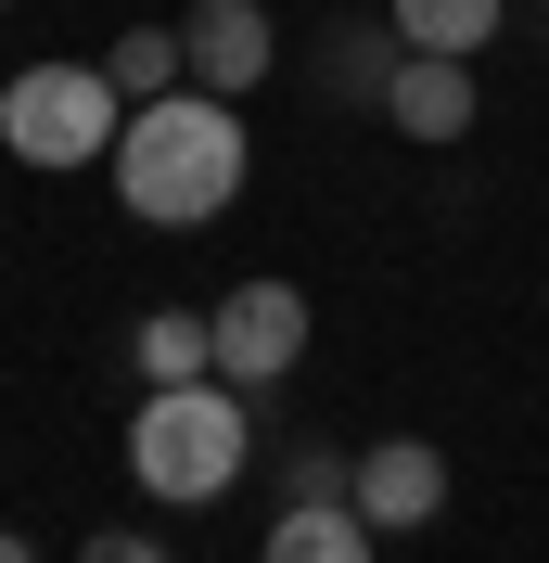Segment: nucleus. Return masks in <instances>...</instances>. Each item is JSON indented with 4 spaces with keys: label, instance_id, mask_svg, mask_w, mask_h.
Masks as SVG:
<instances>
[{
    "label": "nucleus",
    "instance_id": "nucleus-1",
    "mask_svg": "<svg viewBox=\"0 0 549 563\" xmlns=\"http://www.w3.org/2000/svg\"><path fill=\"white\" fill-rule=\"evenodd\" d=\"M115 192H128L141 231H205L217 206H243V115L217 90H167V103H128L115 129Z\"/></svg>",
    "mask_w": 549,
    "mask_h": 563
},
{
    "label": "nucleus",
    "instance_id": "nucleus-2",
    "mask_svg": "<svg viewBox=\"0 0 549 563\" xmlns=\"http://www.w3.org/2000/svg\"><path fill=\"white\" fill-rule=\"evenodd\" d=\"M243 461H256V435H243V385H141V422H128V474L141 499H217L243 487Z\"/></svg>",
    "mask_w": 549,
    "mask_h": 563
},
{
    "label": "nucleus",
    "instance_id": "nucleus-3",
    "mask_svg": "<svg viewBox=\"0 0 549 563\" xmlns=\"http://www.w3.org/2000/svg\"><path fill=\"white\" fill-rule=\"evenodd\" d=\"M115 129H128V90L103 65H26L0 90V141L26 167H90V154H115Z\"/></svg>",
    "mask_w": 549,
    "mask_h": 563
},
{
    "label": "nucleus",
    "instance_id": "nucleus-4",
    "mask_svg": "<svg viewBox=\"0 0 549 563\" xmlns=\"http://www.w3.org/2000/svg\"><path fill=\"white\" fill-rule=\"evenodd\" d=\"M205 320H217V385H281V372L307 358V295H294V282H243Z\"/></svg>",
    "mask_w": 549,
    "mask_h": 563
},
{
    "label": "nucleus",
    "instance_id": "nucleus-5",
    "mask_svg": "<svg viewBox=\"0 0 549 563\" xmlns=\"http://www.w3.org/2000/svg\"><path fill=\"white\" fill-rule=\"evenodd\" d=\"M345 499H358L383 538H410V526H435V512H447V461L422 449V435H371L358 474H345Z\"/></svg>",
    "mask_w": 549,
    "mask_h": 563
},
{
    "label": "nucleus",
    "instance_id": "nucleus-6",
    "mask_svg": "<svg viewBox=\"0 0 549 563\" xmlns=\"http://www.w3.org/2000/svg\"><path fill=\"white\" fill-rule=\"evenodd\" d=\"M179 52H192V90H217V103H243V90H256V77H269V13H256V0H192V13H179Z\"/></svg>",
    "mask_w": 549,
    "mask_h": 563
},
{
    "label": "nucleus",
    "instance_id": "nucleus-7",
    "mask_svg": "<svg viewBox=\"0 0 549 563\" xmlns=\"http://www.w3.org/2000/svg\"><path fill=\"white\" fill-rule=\"evenodd\" d=\"M383 115L410 141H460L473 129V65H460V52H410V65L383 77Z\"/></svg>",
    "mask_w": 549,
    "mask_h": 563
},
{
    "label": "nucleus",
    "instance_id": "nucleus-8",
    "mask_svg": "<svg viewBox=\"0 0 549 563\" xmlns=\"http://www.w3.org/2000/svg\"><path fill=\"white\" fill-rule=\"evenodd\" d=\"M371 512L358 499H281V526H269V551L256 563H371Z\"/></svg>",
    "mask_w": 549,
    "mask_h": 563
},
{
    "label": "nucleus",
    "instance_id": "nucleus-9",
    "mask_svg": "<svg viewBox=\"0 0 549 563\" xmlns=\"http://www.w3.org/2000/svg\"><path fill=\"white\" fill-rule=\"evenodd\" d=\"M498 13H512V0H383V26L410 38V52H460V65L498 38Z\"/></svg>",
    "mask_w": 549,
    "mask_h": 563
},
{
    "label": "nucleus",
    "instance_id": "nucleus-10",
    "mask_svg": "<svg viewBox=\"0 0 549 563\" xmlns=\"http://www.w3.org/2000/svg\"><path fill=\"white\" fill-rule=\"evenodd\" d=\"M205 372H217V320L141 308V385H205Z\"/></svg>",
    "mask_w": 549,
    "mask_h": 563
},
{
    "label": "nucleus",
    "instance_id": "nucleus-11",
    "mask_svg": "<svg viewBox=\"0 0 549 563\" xmlns=\"http://www.w3.org/2000/svg\"><path fill=\"white\" fill-rule=\"evenodd\" d=\"M103 77L128 90V103H167V90H192V52H179V26H128L103 52Z\"/></svg>",
    "mask_w": 549,
    "mask_h": 563
},
{
    "label": "nucleus",
    "instance_id": "nucleus-12",
    "mask_svg": "<svg viewBox=\"0 0 549 563\" xmlns=\"http://www.w3.org/2000/svg\"><path fill=\"white\" fill-rule=\"evenodd\" d=\"M396 65H410V38H396V26H333V90H358V103H383V77H396Z\"/></svg>",
    "mask_w": 549,
    "mask_h": 563
},
{
    "label": "nucleus",
    "instance_id": "nucleus-13",
    "mask_svg": "<svg viewBox=\"0 0 549 563\" xmlns=\"http://www.w3.org/2000/svg\"><path fill=\"white\" fill-rule=\"evenodd\" d=\"M345 474H358V461H333V449H294V461H281L294 499H345Z\"/></svg>",
    "mask_w": 549,
    "mask_h": 563
},
{
    "label": "nucleus",
    "instance_id": "nucleus-14",
    "mask_svg": "<svg viewBox=\"0 0 549 563\" xmlns=\"http://www.w3.org/2000/svg\"><path fill=\"white\" fill-rule=\"evenodd\" d=\"M77 563H179V551H167V538H141V526H115V538H90Z\"/></svg>",
    "mask_w": 549,
    "mask_h": 563
},
{
    "label": "nucleus",
    "instance_id": "nucleus-15",
    "mask_svg": "<svg viewBox=\"0 0 549 563\" xmlns=\"http://www.w3.org/2000/svg\"><path fill=\"white\" fill-rule=\"evenodd\" d=\"M0 563H38V538H0Z\"/></svg>",
    "mask_w": 549,
    "mask_h": 563
}]
</instances>
